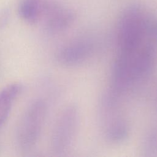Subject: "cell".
<instances>
[{
    "label": "cell",
    "mask_w": 157,
    "mask_h": 157,
    "mask_svg": "<svg viewBox=\"0 0 157 157\" xmlns=\"http://www.w3.org/2000/svg\"><path fill=\"white\" fill-rule=\"evenodd\" d=\"M150 15L138 3L129 4L121 11L117 25V53H133L151 37L148 31Z\"/></svg>",
    "instance_id": "cell-1"
},
{
    "label": "cell",
    "mask_w": 157,
    "mask_h": 157,
    "mask_svg": "<svg viewBox=\"0 0 157 157\" xmlns=\"http://www.w3.org/2000/svg\"><path fill=\"white\" fill-rule=\"evenodd\" d=\"M121 97L109 90L101 96L98 107L99 122L107 142L119 144L129 137V123L121 107Z\"/></svg>",
    "instance_id": "cell-2"
},
{
    "label": "cell",
    "mask_w": 157,
    "mask_h": 157,
    "mask_svg": "<svg viewBox=\"0 0 157 157\" xmlns=\"http://www.w3.org/2000/svg\"><path fill=\"white\" fill-rule=\"evenodd\" d=\"M80 119V109L75 104H70L61 110L51 137V147L55 153L63 155L69 150L76 137Z\"/></svg>",
    "instance_id": "cell-3"
},
{
    "label": "cell",
    "mask_w": 157,
    "mask_h": 157,
    "mask_svg": "<svg viewBox=\"0 0 157 157\" xmlns=\"http://www.w3.org/2000/svg\"><path fill=\"white\" fill-rule=\"evenodd\" d=\"M47 104L42 99L31 102L22 114L17 129L19 147L29 150L37 143L47 114Z\"/></svg>",
    "instance_id": "cell-4"
},
{
    "label": "cell",
    "mask_w": 157,
    "mask_h": 157,
    "mask_svg": "<svg viewBox=\"0 0 157 157\" xmlns=\"http://www.w3.org/2000/svg\"><path fill=\"white\" fill-rule=\"evenodd\" d=\"M96 42L88 36L80 37L62 45L56 52L55 58L62 66L72 67L80 65L94 53Z\"/></svg>",
    "instance_id": "cell-5"
},
{
    "label": "cell",
    "mask_w": 157,
    "mask_h": 157,
    "mask_svg": "<svg viewBox=\"0 0 157 157\" xmlns=\"http://www.w3.org/2000/svg\"><path fill=\"white\" fill-rule=\"evenodd\" d=\"M76 19L75 13L71 9L56 2H44L40 21L45 31L56 34L68 29Z\"/></svg>",
    "instance_id": "cell-6"
},
{
    "label": "cell",
    "mask_w": 157,
    "mask_h": 157,
    "mask_svg": "<svg viewBox=\"0 0 157 157\" xmlns=\"http://www.w3.org/2000/svg\"><path fill=\"white\" fill-rule=\"evenodd\" d=\"M23 90L20 83H13L8 85L0 91V127L6 121L14 100Z\"/></svg>",
    "instance_id": "cell-7"
},
{
    "label": "cell",
    "mask_w": 157,
    "mask_h": 157,
    "mask_svg": "<svg viewBox=\"0 0 157 157\" xmlns=\"http://www.w3.org/2000/svg\"><path fill=\"white\" fill-rule=\"evenodd\" d=\"M44 2L43 0H21L18 7L19 15L25 21L36 23L40 20Z\"/></svg>",
    "instance_id": "cell-8"
},
{
    "label": "cell",
    "mask_w": 157,
    "mask_h": 157,
    "mask_svg": "<svg viewBox=\"0 0 157 157\" xmlns=\"http://www.w3.org/2000/svg\"><path fill=\"white\" fill-rule=\"evenodd\" d=\"M140 152L145 156H157V125L152 126L145 132L141 141Z\"/></svg>",
    "instance_id": "cell-9"
},
{
    "label": "cell",
    "mask_w": 157,
    "mask_h": 157,
    "mask_svg": "<svg viewBox=\"0 0 157 157\" xmlns=\"http://www.w3.org/2000/svg\"><path fill=\"white\" fill-rule=\"evenodd\" d=\"M10 12L8 9H4L0 12V29L4 28L8 23Z\"/></svg>",
    "instance_id": "cell-10"
},
{
    "label": "cell",
    "mask_w": 157,
    "mask_h": 157,
    "mask_svg": "<svg viewBox=\"0 0 157 157\" xmlns=\"http://www.w3.org/2000/svg\"><path fill=\"white\" fill-rule=\"evenodd\" d=\"M155 108H156V110L157 111V94H156V99H155Z\"/></svg>",
    "instance_id": "cell-11"
}]
</instances>
